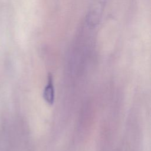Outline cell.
<instances>
[{
	"mask_svg": "<svg viewBox=\"0 0 151 151\" xmlns=\"http://www.w3.org/2000/svg\"><path fill=\"white\" fill-rule=\"evenodd\" d=\"M43 97L44 100L48 104H53L55 99V90L53 83V77L51 74H49L47 77V83L44 89Z\"/></svg>",
	"mask_w": 151,
	"mask_h": 151,
	"instance_id": "1",
	"label": "cell"
}]
</instances>
